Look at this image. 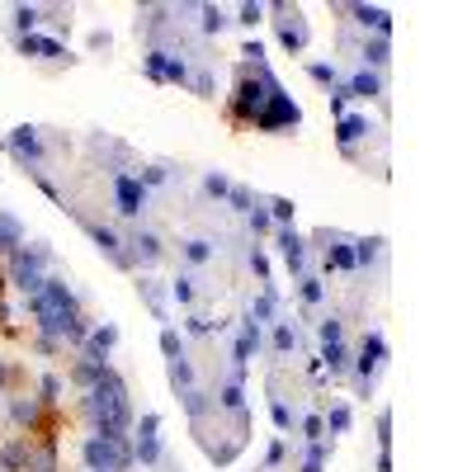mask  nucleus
Segmentation results:
<instances>
[{"mask_svg": "<svg viewBox=\"0 0 472 472\" xmlns=\"http://www.w3.org/2000/svg\"><path fill=\"white\" fill-rule=\"evenodd\" d=\"M203 189H208L212 199H227V194H232V180H227V175H208V180H203Z\"/></svg>", "mask_w": 472, "mask_h": 472, "instance_id": "c85d7f7f", "label": "nucleus"}, {"mask_svg": "<svg viewBox=\"0 0 472 472\" xmlns=\"http://www.w3.org/2000/svg\"><path fill=\"white\" fill-rule=\"evenodd\" d=\"M279 90H284V85L269 76V66L260 62V66H255V80H241V85H236L232 118H236V123H255V118H260V109L269 105V95H279Z\"/></svg>", "mask_w": 472, "mask_h": 472, "instance_id": "f257e3e1", "label": "nucleus"}, {"mask_svg": "<svg viewBox=\"0 0 472 472\" xmlns=\"http://www.w3.org/2000/svg\"><path fill=\"white\" fill-rule=\"evenodd\" d=\"M156 430H161V416H142V425H137V435H142V439H152Z\"/></svg>", "mask_w": 472, "mask_h": 472, "instance_id": "37998d69", "label": "nucleus"}, {"mask_svg": "<svg viewBox=\"0 0 472 472\" xmlns=\"http://www.w3.org/2000/svg\"><path fill=\"white\" fill-rule=\"evenodd\" d=\"M170 293H175V302H194V279H175Z\"/></svg>", "mask_w": 472, "mask_h": 472, "instance_id": "ea45409f", "label": "nucleus"}, {"mask_svg": "<svg viewBox=\"0 0 472 472\" xmlns=\"http://www.w3.org/2000/svg\"><path fill=\"white\" fill-rule=\"evenodd\" d=\"M5 378H10V373H5V364H0V388H5Z\"/></svg>", "mask_w": 472, "mask_h": 472, "instance_id": "6e6d98bb", "label": "nucleus"}, {"mask_svg": "<svg viewBox=\"0 0 472 472\" xmlns=\"http://www.w3.org/2000/svg\"><path fill=\"white\" fill-rule=\"evenodd\" d=\"M85 463H90V472H123L132 463V453L123 439H105V435H95V439H85Z\"/></svg>", "mask_w": 472, "mask_h": 472, "instance_id": "f03ea898", "label": "nucleus"}, {"mask_svg": "<svg viewBox=\"0 0 472 472\" xmlns=\"http://www.w3.org/2000/svg\"><path fill=\"white\" fill-rule=\"evenodd\" d=\"M57 392H62V383H57L53 373H48V378H43V397H48V401H57Z\"/></svg>", "mask_w": 472, "mask_h": 472, "instance_id": "8fccbe9b", "label": "nucleus"}, {"mask_svg": "<svg viewBox=\"0 0 472 472\" xmlns=\"http://www.w3.org/2000/svg\"><path fill=\"white\" fill-rule=\"evenodd\" d=\"M293 345H298V331H293V326H274V350H279V354H289Z\"/></svg>", "mask_w": 472, "mask_h": 472, "instance_id": "bb28decb", "label": "nucleus"}, {"mask_svg": "<svg viewBox=\"0 0 472 472\" xmlns=\"http://www.w3.org/2000/svg\"><path fill=\"white\" fill-rule=\"evenodd\" d=\"M147 76L152 80H170V85H184V80H189V66H184L175 53L152 48V53H147Z\"/></svg>", "mask_w": 472, "mask_h": 472, "instance_id": "39448f33", "label": "nucleus"}, {"mask_svg": "<svg viewBox=\"0 0 472 472\" xmlns=\"http://www.w3.org/2000/svg\"><path fill=\"white\" fill-rule=\"evenodd\" d=\"M137 458H142V463H156V458H161L156 435H152V439H137Z\"/></svg>", "mask_w": 472, "mask_h": 472, "instance_id": "473e14b6", "label": "nucleus"}, {"mask_svg": "<svg viewBox=\"0 0 472 472\" xmlns=\"http://www.w3.org/2000/svg\"><path fill=\"white\" fill-rule=\"evenodd\" d=\"M331 341H341V316H326L321 321V345H331Z\"/></svg>", "mask_w": 472, "mask_h": 472, "instance_id": "e433bc0d", "label": "nucleus"}, {"mask_svg": "<svg viewBox=\"0 0 472 472\" xmlns=\"http://www.w3.org/2000/svg\"><path fill=\"white\" fill-rule=\"evenodd\" d=\"M359 251H354V264H368V260H378V246L383 241H354Z\"/></svg>", "mask_w": 472, "mask_h": 472, "instance_id": "2f4dec72", "label": "nucleus"}, {"mask_svg": "<svg viewBox=\"0 0 472 472\" xmlns=\"http://www.w3.org/2000/svg\"><path fill=\"white\" fill-rule=\"evenodd\" d=\"M208 406H212V401H208V392H199V388H189V392H184V411H189V416H194V420L203 416Z\"/></svg>", "mask_w": 472, "mask_h": 472, "instance_id": "5701e85b", "label": "nucleus"}, {"mask_svg": "<svg viewBox=\"0 0 472 472\" xmlns=\"http://www.w3.org/2000/svg\"><path fill=\"white\" fill-rule=\"evenodd\" d=\"M251 232H255V236H260V232H269V212L251 208Z\"/></svg>", "mask_w": 472, "mask_h": 472, "instance_id": "c03bdc74", "label": "nucleus"}, {"mask_svg": "<svg viewBox=\"0 0 472 472\" xmlns=\"http://www.w3.org/2000/svg\"><path fill=\"white\" fill-rule=\"evenodd\" d=\"M350 15H354L364 28H373L378 38H388V33H392V15H388V10H378V5H350Z\"/></svg>", "mask_w": 472, "mask_h": 472, "instance_id": "6e6552de", "label": "nucleus"}, {"mask_svg": "<svg viewBox=\"0 0 472 472\" xmlns=\"http://www.w3.org/2000/svg\"><path fill=\"white\" fill-rule=\"evenodd\" d=\"M331 264H341V269H354V251H350V246H331Z\"/></svg>", "mask_w": 472, "mask_h": 472, "instance_id": "58836bf2", "label": "nucleus"}, {"mask_svg": "<svg viewBox=\"0 0 472 472\" xmlns=\"http://www.w3.org/2000/svg\"><path fill=\"white\" fill-rule=\"evenodd\" d=\"M19 246H24V227H19L10 212H0V251H10V255H15Z\"/></svg>", "mask_w": 472, "mask_h": 472, "instance_id": "2eb2a0df", "label": "nucleus"}, {"mask_svg": "<svg viewBox=\"0 0 472 472\" xmlns=\"http://www.w3.org/2000/svg\"><path fill=\"white\" fill-rule=\"evenodd\" d=\"M222 28H227V15L212 10V5H203V33H222Z\"/></svg>", "mask_w": 472, "mask_h": 472, "instance_id": "cd10ccee", "label": "nucleus"}, {"mask_svg": "<svg viewBox=\"0 0 472 472\" xmlns=\"http://www.w3.org/2000/svg\"><path fill=\"white\" fill-rule=\"evenodd\" d=\"M222 406H227V411H241V383H227V388H222Z\"/></svg>", "mask_w": 472, "mask_h": 472, "instance_id": "a19ab883", "label": "nucleus"}, {"mask_svg": "<svg viewBox=\"0 0 472 472\" xmlns=\"http://www.w3.org/2000/svg\"><path fill=\"white\" fill-rule=\"evenodd\" d=\"M302 123V109L293 105L289 95L279 90V95H269V105L260 109V118H255V128L260 132H274V128H298Z\"/></svg>", "mask_w": 472, "mask_h": 472, "instance_id": "7ed1b4c3", "label": "nucleus"}, {"mask_svg": "<svg viewBox=\"0 0 472 472\" xmlns=\"http://www.w3.org/2000/svg\"><path fill=\"white\" fill-rule=\"evenodd\" d=\"M208 331H212L208 316H189V336H208Z\"/></svg>", "mask_w": 472, "mask_h": 472, "instance_id": "a18cd8bd", "label": "nucleus"}, {"mask_svg": "<svg viewBox=\"0 0 472 472\" xmlns=\"http://www.w3.org/2000/svg\"><path fill=\"white\" fill-rule=\"evenodd\" d=\"M269 217H274V222H293V199H274V203H269Z\"/></svg>", "mask_w": 472, "mask_h": 472, "instance_id": "f704fd0d", "label": "nucleus"}, {"mask_svg": "<svg viewBox=\"0 0 472 472\" xmlns=\"http://www.w3.org/2000/svg\"><path fill=\"white\" fill-rule=\"evenodd\" d=\"M307 76L321 80V85H336V80H341V71H336V66H326V62H312V66H307Z\"/></svg>", "mask_w": 472, "mask_h": 472, "instance_id": "a878e982", "label": "nucleus"}, {"mask_svg": "<svg viewBox=\"0 0 472 472\" xmlns=\"http://www.w3.org/2000/svg\"><path fill=\"white\" fill-rule=\"evenodd\" d=\"M19 53H24V57L38 53V57H53V62H57V57H66V48H62L57 38H43V33H24V38H19Z\"/></svg>", "mask_w": 472, "mask_h": 472, "instance_id": "9d476101", "label": "nucleus"}, {"mask_svg": "<svg viewBox=\"0 0 472 472\" xmlns=\"http://www.w3.org/2000/svg\"><path fill=\"white\" fill-rule=\"evenodd\" d=\"M194 90H199V95H208V90H212V76H208V71H199V80H194Z\"/></svg>", "mask_w": 472, "mask_h": 472, "instance_id": "864d4df0", "label": "nucleus"}, {"mask_svg": "<svg viewBox=\"0 0 472 472\" xmlns=\"http://www.w3.org/2000/svg\"><path fill=\"white\" fill-rule=\"evenodd\" d=\"M251 269H255V274H260V279H269V264H264V255H260V251H255V255H251Z\"/></svg>", "mask_w": 472, "mask_h": 472, "instance_id": "603ef678", "label": "nucleus"}, {"mask_svg": "<svg viewBox=\"0 0 472 472\" xmlns=\"http://www.w3.org/2000/svg\"><path fill=\"white\" fill-rule=\"evenodd\" d=\"M359 137H368V118H359V114H345L341 123H336V142H341L345 152H350Z\"/></svg>", "mask_w": 472, "mask_h": 472, "instance_id": "f8f14e48", "label": "nucleus"}, {"mask_svg": "<svg viewBox=\"0 0 472 472\" xmlns=\"http://www.w3.org/2000/svg\"><path fill=\"white\" fill-rule=\"evenodd\" d=\"M260 15H264L260 5H241V24H255V19H260Z\"/></svg>", "mask_w": 472, "mask_h": 472, "instance_id": "3c124183", "label": "nucleus"}, {"mask_svg": "<svg viewBox=\"0 0 472 472\" xmlns=\"http://www.w3.org/2000/svg\"><path fill=\"white\" fill-rule=\"evenodd\" d=\"M373 95H383V80L373 76V71H354V80H350V100H373Z\"/></svg>", "mask_w": 472, "mask_h": 472, "instance_id": "4468645a", "label": "nucleus"}, {"mask_svg": "<svg viewBox=\"0 0 472 472\" xmlns=\"http://www.w3.org/2000/svg\"><path fill=\"white\" fill-rule=\"evenodd\" d=\"M321 298H326L321 279H312V274H307V279H302V302H321Z\"/></svg>", "mask_w": 472, "mask_h": 472, "instance_id": "c9c22d12", "label": "nucleus"}, {"mask_svg": "<svg viewBox=\"0 0 472 472\" xmlns=\"http://www.w3.org/2000/svg\"><path fill=\"white\" fill-rule=\"evenodd\" d=\"M274 420H279L284 430H289V425H293V411H289V406H284V401H274Z\"/></svg>", "mask_w": 472, "mask_h": 472, "instance_id": "de8ad7c7", "label": "nucleus"}, {"mask_svg": "<svg viewBox=\"0 0 472 472\" xmlns=\"http://www.w3.org/2000/svg\"><path fill=\"white\" fill-rule=\"evenodd\" d=\"M269 316H274V293H260V298H255V307H251V316H246V321H251V326H264Z\"/></svg>", "mask_w": 472, "mask_h": 472, "instance_id": "a211bd4d", "label": "nucleus"}, {"mask_svg": "<svg viewBox=\"0 0 472 472\" xmlns=\"http://www.w3.org/2000/svg\"><path fill=\"white\" fill-rule=\"evenodd\" d=\"M378 444H383V453L392 448V411H383V416H378Z\"/></svg>", "mask_w": 472, "mask_h": 472, "instance_id": "7c9ffc66", "label": "nucleus"}, {"mask_svg": "<svg viewBox=\"0 0 472 472\" xmlns=\"http://www.w3.org/2000/svg\"><path fill=\"white\" fill-rule=\"evenodd\" d=\"M128 246H132V255H128L132 264H137V260H142V264H156V260H161V241H156L152 232H137Z\"/></svg>", "mask_w": 472, "mask_h": 472, "instance_id": "ddd939ff", "label": "nucleus"}, {"mask_svg": "<svg viewBox=\"0 0 472 472\" xmlns=\"http://www.w3.org/2000/svg\"><path fill=\"white\" fill-rule=\"evenodd\" d=\"M114 203H118V212L137 217V212L147 208V189H142V180L128 175V170H118V175H114Z\"/></svg>", "mask_w": 472, "mask_h": 472, "instance_id": "20e7f679", "label": "nucleus"}, {"mask_svg": "<svg viewBox=\"0 0 472 472\" xmlns=\"http://www.w3.org/2000/svg\"><path fill=\"white\" fill-rule=\"evenodd\" d=\"M383 354H388V345H383V336L373 331V336H368V341H364V359H359V373H364V378H368L373 368L383 364Z\"/></svg>", "mask_w": 472, "mask_h": 472, "instance_id": "dca6fc26", "label": "nucleus"}, {"mask_svg": "<svg viewBox=\"0 0 472 472\" xmlns=\"http://www.w3.org/2000/svg\"><path fill=\"white\" fill-rule=\"evenodd\" d=\"M364 62H368V66H388V38L364 43ZM368 66H364V71H368Z\"/></svg>", "mask_w": 472, "mask_h": 472, "instance_id": "aec40b11", "label": "nucleus"}, {"mask_svg": "<svg viewBox=\"0 0 472 472\" xmlns=\"http://www.w3.org/2000/svg\"><path fill=\"white\" fill-rule=\"evenodd\" d=\"M227 199H232L236 212H251V203H255V199H251V189H241V184H232V194H227Z\"/></svg>", "mask_w": 472, "mask_h": 472, "instance_id": "72a5a7b5", "label": "nucleus"}, {"mask_svg": "<svg viewBox=\"0 0 472 472\" xmlns=\"http://www.w3.org/2000/svg\"><path fill=\"white\" fill-rule=\"evenodd\" d=\"M114 345H118V326H95V331L85 336V354H90V359H105Z\"/></svg>", "mask_w": 472, "mask_h": 472, "instance_id": "9b49d317", "label": "nucleus"}, {"mask_svg": "<svg viewBox=\"0 0 472 472\" xmlns=\"http://www.w3.org/2000/svg\"><path fill=\"white\" fill-rule=\"evenodd\" d=\"M15 420H19V425H33V420H38V406H33V401H15Z\"/></svg>", "mask_w": 472, "mask_h": 472, "instance_id": "79ce46f5", "label": "nucleus"}, {"mask_svg": "<svg viewBox=\"0 0 472 472\" xmlns=\"http://www.w3.org/2000/svg\"><path fill=\"white\" fill-rule=\"evenodd\" d=\"M274 15H279V38H284V48H302V43H307V24H302V15H298V10H289V5H279V10H274Z\"/></svg>", "mask_w": 472, "mask_h": 472, "instance_id": "423d86ee", "label": "nucleus"}, {"mask_svg": "<svg viewBox=\"0 0 472 472\" xmlns=\"http://www.w3.org/2000/svg\"><path fill=\"white\" fill-rule=\"evenodd\" d=\"M302 472H321V458H307V463H302Z\"/></svg>", "mask_w": 472, "mask_h": 472, "instance_id": "5fc2aeb1", "label": "nucleus"}, {"mask_svg": "<svg viewBox=\"0 0 472 472\" xmlns=\"http://www.w3.org/2000/svg\"><path fill=\"white\" fill-rule=\"evenodd\" d=\"M90 236H95V246H100L105 255H114V260L123 255V241H118V232H114V227H90Z\"/></svg>", "mask_w": 472, "mask_h": 472, "instance_id": "f3484780", "label": "nucleus"}, {"mask_svg": "<svg viewBox=\"0 0 472 472\" xmlns=\"http://www.w3.org/2000/svg\"><path fill=\"white\" fill-rule=\"evenodd\" d=\"M170 383H175V388H184V392H189V388H194V368L184 364V359H170Z\"/></svg>", "mask_w": 472, "mask_h": 472, "instance_id": "b1692460", "label": "nucleus"}, {"mask_svg": "<svg viewBox=\"0 0 472 472\" xmlns=\"http://www.w3.org/2000/svg\"><path fill=\"white\" fill-rule=\"evenodd\" d=\"M180 350H184V345H180V331H175V326H165V331H161V354H165V359H184Z\"/></svg>", "mask_w": 472, "mask_h": 472, "instance_id": "4be33fe9", "label": "nucleus"}, {"mask_svg": "<svg viewBox=\"0 0 472 472\" xmlns=\"http://www.w3.org/2000/svg\"><path fill=\"white\" fill-rule=\"evenodd\" d=\"M165 180V170H161V165H152V170H142V189H147V184H161Z\"/></svg>", "mask_w": 472, "mask_h": 472, "instance_id": "09e8293b", "label": "nucleus"}, {"mask_svg": "<svg viewBox=\"0 0 472 472\" xmlns=\"http://www.w3.org/2000/svg\"><path fill=\"white\" fill-rule=\"evenodd\" d=\"M279 251H284V260H289L293 274H302V260H307V241L293 232V227H284V232H279Z\"/></svg>", "mask_w": 472, "mask_h": 472, "instance_id": "1a4fd4ad", "label": "nucleus"}, {"mask_svg": "<svg viewBox=\"0 0 472 472\" xmlns=\"http://www.w3.org/2000/svg\"><path fill=\"white\" fill-rule=\"evenodd\" d=\"M212 255V241H189V246H184V260L189 264H203Z\"/></svg>", "mask_w": 472, "mask_h": 472, "instance_id": "393cba45", "label": "nucleus"}, {"mask_svg": "<svg viewBox=\"0 0 472 472\" xmlns=\"http://www.w3.org/2000/svg\"><path fill=\"white\" fill-rule=\"evenodd\" d=\"M321 359L331 364V373H345V364H350V354H345V345H341V341L326 345V350H321Z\"/></svg>", "mask_w": 472, "mask_h": 472, "instance_id": "412c9836", "label": "nucleus"}, {"mask_svg": "<svg viewBox=\"0 0 472 472\" xmlns=\"http://www.w3.org/2000/svg\"><path fill=\"white\" fill-rule=\"evenodd\" d=\"M38 15H43L38 5H15V28H19V33H33V24H38Z\"/></svg>", "mask_w": 472, "mask_h": 472, "instance_id": "6ab92c4d", "label": "nucleus"}, {"mask_svg": "<svg viewBox=\"0 0 472 472\" xmlns=\"http://www.w3.org/2000/svg\"><path fill=\"white\" fill-rule=\"evenodd\" d=\"M326 430H350V406H331V416L321 420Z\"/></svg>", "mask_w": 472, "mask_h": 472, "instance_id": "c756f323", "label": "nucleus"}, {"mask_svg": "<svg viewBox=\"0 0 472 472\" xmlns=\"http://www.w3.org/2000/svg\"><path fill=\"white\" fill-rule=\"evenodd\" d=\"M302 430H307V439H321L326 425H321V416H307V420H302Z\"/></svg>", "mask_w": 472, "mask_h": 472, "instance_id": "49530a36", "label": "nucleus"}, {"mask_svg": "<svg viewBox=\"0 0 472 472\" xmlns=\"http://www.w3.org/2000/svg\"><path fill=\"white\" fill-rule=\"evenodd\" d=\"M345 105H350V85H336V95H331V114L345 118Z\"/></svg>", "mask_w": 472, "mask_h": 472, "instance_id": "4c0bfd02", "label": "nucleus"}, {"mask_svg": "<svg viewBox=\"0 0 472 472\" xmlns=\"http://www.w3.org/2000/svg\"><path fill=\"white\" fill-rule=\"evenodd\" d=\"M5 147H10V152H15L19 161H28V165H38V161H43V142H38V128H15Z\"/></svg>", "mask_w": 472, "mask_h": 472, "instance_id": "0eeeda50", "label": "nucleus"}]
</instances>
